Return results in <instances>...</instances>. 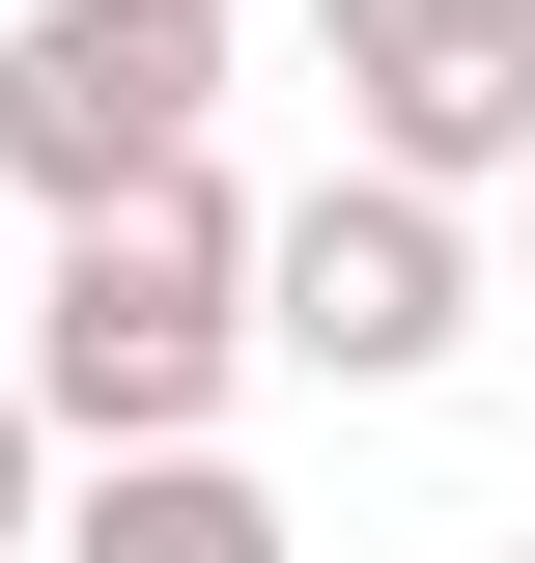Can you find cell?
<instances>
[{
  "label": "cell",
  "instance_id": "1",
  "mask_svg": "<svg viewBox=\"0 0 535 563\" xmlns=\"http://www.w3.org/2000/svg\"><path fill=\"white\" fill-rule=\"evenodd\" d=\"M226 366H254V198H226V169L85 198L57 282H29V395H57V451H198Z\"/></svg>",
  "mask_w": 535,
  "mask_h": 563
},
{
  "label": "cell",
  "instance_id": "2",
  "mask_svg": "<svg viewBox=\"0 0 535 563\" xmlns=\"http://www.w3.org/2000/svg\"><path fill=\"white\" fill-rule=\"evenodd\" d=\"M226 141V0H0V198H170Z\"/></svg>",
  "mask_w": 535,
  "mask_h": 563
},
{
  "label": "cell",
  "instance_id": "3",
  "mask_svg": "<svg viewBox=\"0 0 535 563\" xmlns=\"http://www.w3.org/2000/svg\"><path fill=\"white\" fill-rule=\"evenodd\" d=\"M254 339L338 366V395H423V366L479 339V225H451V169H367V141H338L310 198L254 225Z\"/></svg>",
  "mask_w": 535,
  "mask_h": 563
},
{
  "label": "cell",
  "instance_id": "4",
  "mask_svg": "<svg viewBox=\"0 0 535 563\" xmlns=\"http://www.w3.org/2000/svg\"><path fill=\"white\" fill-rule=\"evenodd\" d=\"M338 113H367V169H535V0H310Z\"/></svg>",
  "mask_w": 535,
  "mask_h": 563
},
{
  "label": "cell",
  "instance_id": "5",
  "mask_svg": "<svg viewBox=\"0 0 535 563\" xmlns=\"http://www.w3.org/2000/svg\"><path fill=\"white\" fill-rule=\"evenodd\" d=\"M57 563H282V507L226 479V451H85V507H57Z\"/></svg>",
  "mask_w": 535,
  "mask_h": 563
},
{
  "label": "cell",
  "instance_id": "6",
  "mask_svg": "<svg viewBox=\"0 0 535 563\" xmlns=\"http://www.w3.org/2000/svg\"><path fill=\"white\" fill-rule=\"evenodd\" d=\"M29 507H57V395L0 366V536H29Z\"/></svg>",
  "mask_w": 535,
  "mask_h": 563
},
{
  "label": "cell",
  "instance_id": "7",
  "mask_svg": "<svg viewBox=\"0 0 535 563\" xmlns=\"http://www.w3.org/2000/svg\"><path fill=\"white\" fill-rule=\"evenodd\" d=\"M507 254H535V169H507Z\"/></svg>",
  "mask_w": 535,
  "mask_h": 563
},
{
  "label": "cell",
  "instance_id": "8",
  "mask_svg": "<svg viewBox=\"0 0 535 563\" xmlns=\"http://www.w3.org/2000/svg\"><path fill=\"white\" fill-rule=\"evenodd\" d=\"M0 225H29V198H0Z\"/></svg>",
  "mask_w": 535,
  "mask_h": 563
},
{
  "label": "cell",
  "instance_id": "9",
  "mask_svg": "<svg viewBox=\"0 0 535 563\" xmlns=\"http://www.w3.org/2000/svg\"><path fill=\"white\" fill-rule=\"evenodd\" d=\"M507 563H535V536H507Z\"/></svg>",
  "mask_w": 535,
  "mask_h": 563
}]
</instances>
